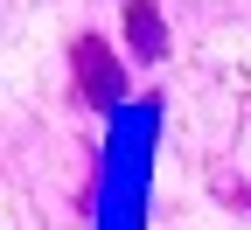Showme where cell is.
Returning <instances> with one entry per match:
<instances>
[{"label":"cell","mask_w":251,"mask_h":230,"mask_svg":"<svg viewBox=\"0 0 251 230\" xmlns=\"http://www.w3.org/2000/svg\"><path fill=\"white\" fill-rule=\"evenodd\" d=\"M70 70H77V91L91 98V105H119V98H126V70H119V56L98 42V35H84L77 49H70Z\"/></svg>","instance_id":"1"},{"label":"cell","mask_w":251,"mask_h":230,"mask_svg":"<svg viewBox=\"0 0 251 230\" xmlns=\"http://www.w3.org/2000/svg\"><path fill=\"white\" fill-rule=\"evenodd\" d=\"M126 42H133V56H161L168 49V21H161V7H147V0H133L126 7Z\"/></svg>","instance_id":"2"}]
</instances>
